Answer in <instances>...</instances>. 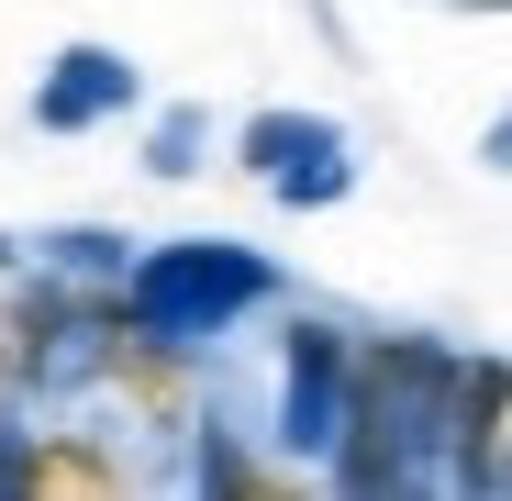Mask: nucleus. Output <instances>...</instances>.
<instances>
[{
  "instance_id": "obj_1",
  "label": "nucleus",
  "mask_w": 512,
  "mask_h": 501,
  "mask_svg": "<svg viewBox=\"0 0 512 501\" xmlns=\"http://www.w3.org/2000/svg\"><path fill=\"white\" fill-rule=\"evenodd\" d=\"M446 390H457V357H435L423 334H390V346H357V379H346V424H334V490H412V479H446Z\"/></svg>"
},
{
  "instance_id": "obj_2",
  "label": "nucleus",
  "mask_w": 512,
  "mask_h": 501,
  "mask_svg": "<svg viewBox=\"0 0 512 501\" xmlns=\"http://www.w3.org/2000/svg\"><path fill=\"white\" fill-rule=\"evenodd\" d=\"M268 290H279V268L256 257V245H223V234L145 245V257L123 268V312L145 334H167V346H212V334H234Z\"/></svg>"
},
{
  "instance_id": "obj_3",
  "label": "nucleus",
  "mask_w": 512,
  "mask_h": 501,
  "mask_svg": "<svg viewBox=\"0 0 512 501\" xmlns=\"http://www.w3.org/2000/svg\"><path fill=\"white\" fill-rule=\"evenodd\" d=\"M234 145H245V167H256L290 212H323V201L357 190V156H346V134H334L323 112H256Z\"/></svg>"
},
{
  "instance_id": "obj_4",
  "label": "nucleus",
  "mask_w": 512,
  "mask_h": 501,
  "mask_svg": "<svg viewBox=\"0 0 512 501\" xmlns=\"http://www.w3.org/2000/svg\"><path fill=\"white\" fill-rule=\"evenodd\" d=\"M346 379H357V346L334 323H290V379H279V435L301 457H334V424H346Z\"/></svg>"
},
{
  "instance_id": "obj_5",
  "label": "nucleus",
  "mask_w": 512,
  "mask_h": 501,
  "mask_svg": "<svg viewBox=\"0 0 512 501\" xmlns=\"http://www.w3.org/2000/svg\"><path fill=\"white\" fill-rule=\"evenodd\" d=\"M0 490L12 501H112L123 490V457L90 446V435H67V424H34L0 446Z\"/></svg>"
},
{
  "instance_id": "obj_6",
  "label": "nucleus",
  "mask_w": 512,
  "mask_h": 501,
  "mask_svg": "<svg viewBox=\"0 0 512 501\" xmlns=\"http://www.w3.org/2000/svg\"><path fill=\"white\" fill-rule=\"evenodd\" d=\"M134 56H112V45H56V67L34 78V123L45 134H90V123H112V112H134Z\"/></svg>"
},
{
  "instance_id": "obj_7",
  "label": "nucleus",
  "mask_w": 512,
  "mask_h": 501,
  "mask_svg": "<svg viewBox=\"0 0 512 501\" xmlns=\"http://www.w3.org/2000/svg\"><path fill=\"white\" fill-rule=\"evenodd\" d=\"M145 167H156V179H190V167H201V112H167L156 145H145Z\"/></svg>"
},
{
  "instance_id": "obj_8",
  "label": "nucleus",
  "mask_w": 512,
  "mask_h": 501,
  "mask_svg": "<svg viewBox=\"0 0 512 501\" xmlns=\"http://www.w3.org/2000/svg\"><path fill=\"white\" fill-rule=\"evenodd\" d=\"M23 390V312H0V401Z\"/></svg>"
},
{
  "instance_id": "obj_9",
  "label": "nucleus",
  "mask_w": 512,
  "mask_h": 501,
  "mask_svg": "<svg viewBox=\"0 0 512 501\" xmlns=\"http://www.w3.org/2000/svg\"><path fill=\"white\" fill-rule=\"evenodd\" d=\"M490 156H501V167H512V112H501V123H490Z\"/></svg>"
},
{
  "instance_id": "obj_10",
  "label": "nucleus",
  "mask_w": 512,
  "mask_h": 501,
  "mask_svg": "<svg viewBox=\"0 0 512 501\" xmlns=\"http://www.w3.org/2000/svg\"><path fill=\"white\" fill-rule=\"evenodd\" d=\"M468 12H512V0H468Z\"/></svg>"
}]
</instances>
